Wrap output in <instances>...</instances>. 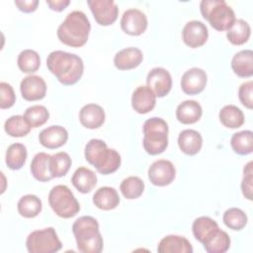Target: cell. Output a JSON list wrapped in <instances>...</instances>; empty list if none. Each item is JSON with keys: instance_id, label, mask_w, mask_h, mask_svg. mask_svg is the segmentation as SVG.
I'll list each match as a JSON object with an SVG mask.
<instances>
[{"instance_id": "cell-19", "label": "cell", "mask_w": 253, "mask_h": 253, "mask_svg": "<svg viewBox=\"0 0 253 253\" xmlns=\"http://www.w3.org/2000/svg\"><path fill=\"white\" fill-rule=\"evenodd\" d=\"M143 59L142 51L133 46L118 51L114 57V64L119 70H129L137 67Z\"/></svg>"}, {"instance_id": "cell-2", "label": "cell", "mask_w": 253, "mask_h": 253, "mask_svg": "<svg viewBox=\"0 0 253 253\" xmlns=\"http://www.w3.org/2000/svg\"><path fill=\"white\" fill-rule=\"evenodd\" d=\"M91 30V24L82 11H72L67 14L64 21L57 28V38L63 44L71 47L84 45Z\"/></svg>"}, {"instance_id": "cell-38", "label": "cell", "mask_w": 253, "mask_h": 253, "mask_svg": "<svg viewBox=\"0 0 253 253\" xmlns=\"http://www.w3.org/2000/svg\"><path fill=\"white\" fill-rule=\"evenodd\" d=\"M222 220L228 228L239 231L245 227L248 218L246 213L242 210L238 208H230L224 211Z\"/></svg>"}, {"instance_id": "cell-13", "label": "cell", "mask_w": 253, "mask_h": 253, "mask_svg": "<svg viewBox=\"0 0 253 253\" xmlns=\"http://www.w3.org/2000/svg\"><path fill=\"white\" fill-rule=\"evenodd\" d=\"M146 83L156 97L162 98L166 96L172 88V77L165 68L154 67L148 72Z\"/></svg>"}, {"instance_id": "cell-39", "label": "cell", "mask_w": 253, "mask_h": 253, "mask_svg": "<svg viewBox=\"0 0 253 253\" xmlns=\"http://www.w3.org/2000/svg\"><path fill=\"white\" fill-rule=\"evenodd\" d=\"M24 118L31 127H39L47 122L49 112L44 106L34 105L26 109Z\"/></svg>"}, {"instance_id": "cell-29", "label": "cell", "mask_w": 253, "mask_h": 253, "mask_svg": "<svg viewBox=\"0 0 253 253\" xmlns=\"http://www.w3.org/2000/svg\"><path fill=\"white\" fill-rule=\"evenodd\" d=\"M220 123L228 128H238L244 124L243 112L234 105H226L218 113Z\"/></svg>"}, {"instance_id": "cell-32", "label": "cell", "mask_w": 253, "mask_h": 253, "mask_svg": "<svg viewBox=\"0 0 253 253\" xmlns=\"http://www.w3.org/2000/svg\"><path fill=\"white\" fill-rule=\"evenodd\" d=\"M232 150L239 155H247L253 151V132L241 130L232 134L230 139Z\"/></svg>"}, {"instance_id": "cell-33", "label": "cell", "mask_w": 253, "mask_h": 253, "mask_svg": "<svg viewBox=\"0 0 253 253\" xmlns=\"http://www.w3.org/2000/svg\"><path fill=\"white\" fill-rule=\"evenodd\" d=\"M229 235L221 229H217L203 245L209 253H224L230 247Z\"/></svg>"}, {"instance_id": "cell-17", "label": "cell", "mask_w": 253, "mask_h": 253, "mask_svg": "<svg viewBox=\"0 0 253 253\" xmlns=\"http://www.w3.org/2000/svg\"><path fill=\"white\" fill-rule=\"evenodd\" d=\"M68 139L67 130L61 126H50L42 129L39 134L40 143L48 149L58 148L66 143Z\"/></svg>"}, {"instance_id": "cell-43", "label": "cell", "mask_w": 253, "mask_h": 253, "mask_svg": "<svg viewBox=\"0 0 253 253\" xmlns=\"http://www.w3.org/2000/svg\"><path fill=\"white\" fill-rule=\"evenodd\" d=\"M15 5L18 9L24 13L35 12L38 8V0H15Z\"/></svg>"}, {"instance_id": "cell-4", "label": "cell", "mask_w": 253, "mask_h": 253, "mask_svg": "<svg viewBox=\"0 0 253 253\" xmlns=\"http://www.w3.org/2000/svg\"><path fill=\"white\" fill-rule=\"evenodd\" d=\"M72 232L75 236L78 251L82 253H100L103 250V237L99 230L96 218L83 215L72 224Z\"/></svg>"}, {"instance_id": "cell-26", "label": "cell", "mask_w": 253, "mask_h": 253, "mask_svg": "<svg viewBox=\"0 0 253 253\" xmlns=\"http://www.w3.org/2000/svg\"><path fill=\"white\" fill-rule=\"evenodd\" d=\"M218 228L217 222L210 216L197 217L192 225L195 238L202 244H204Z\"/></svg>"}, {"instance_id": "cell-20", "label": "cell", "mask_w": 253, "mask_h": 253, "mask_svg": "<svg viewBox=\"0 0 253 253\" xmlns=\"http://www.w3.org/2000/svg\"><path fill=\"white\" fill-rule=\"evenodd\" d=\"M157 251L159 253H192L193 247L190 241L184 236L171 234L160 240Z\"/></svg>"}, {"instance_id": "cell-40", "label": "cell", "mask_w": 253, "mask_h": 253, "mask_svg": "<svg viewBox=\"0 0 253 253\" xmlns=\"http://www.w3.org/2000/svg\"><path fill=\"white\" fill-rule=\"evenodd\" d=\"M253 162L249 161L243 168V178H242V182H241V191L243 196L249 200L252 201V190H253V185H252V181H253Z\"/></svg>"}, {"instance_id": "cell-9", "label": "cell", "mask_w": 253, "mask_h": 253, "mask_svg": "<svg viewBox=\"0 0 253 253\" xmlns=\"http://www.w3.org/2000/svg\"><path fill=\"white\" fill-rule=\"evenodd\" d=\"M87 4L99 25L110 26L116 22L119 7L113 0H88Z\"/></svg>"}, {"instance_id": "cell-41", "label": "cell", "mask_w": 253, "mask_h": 253, "mask_svg": "<svg viewBox=\"0 0 253 253\" xmlns=\"http://www.w3.org/2000/svg\"><path fill=\"white\" fill-rule=\"evenodd\" d=\"M0 93H1V101L0 108L2 110L9 109L14 106L16 102V95L13 87L7 82L0 83Z\"/></svg>"}, {"instance_id": "cell-1", "label": "cell", "mask_w": 253, "mask_h": 253, "mask_svg": "<svg viewBox=\"0 0 253 253\" xmlns=\"http://www.w3.org/2000/svg\"><path fill=\"white\" fill-rule=\"evenodd\" d=\"M47 69L56 79L65 86L77 83L84 71L82 58L75 54L63 50L51 51L46 58Z\"/></svg>"}, {"instance_id": "cell-6", "label": "cell", "mask_w": 253, "mask_h": 253, "mask_svg": "<svg viewBox=\"0 0 253 253\" xmlns=\"http://www.w3.org/2000/svg\"><path fill=\"white\" fill-rule=\"evenodd\" d=\"M200 10L204 19L216 31H228L235 22V13L224 0H203Z\"/></svg>"}, {"instance_id": "cell-28", "label": "cell", "mask_w": 253, "mask_h": 253, "mask_svg": "<svg viewBox=\"0 0 253 253\" xmlns=\"http://www.w3.org/2000/svg\"><path fill=\"white\" fill-rule=\"evenodd\" d=\"M42 204L41 199L36 195H25L23 196L18 204H17V210L21 216L26 218H33L39 215V213L42 211Z\"/></svg>"}, {"instance_id": "cell-44", "label": "cell", "mask_w": 253, "mask_h": 253, "mask_svg": "<svg viewBox=\"0 0 253 253\" xmlns=\"http://www.w3.org/2000/svg\"><path fill=\"white\" fill-rule=\"evenodd\" d=\"M45 2L51 10L56 12L63 11L70 4L69 0H46Z\"/></svg>"}, {"instance_id": "cell-18", "label": "cell", "mask_w": 253, "mask_h": 253, "mask_svg": "<svg viewBox=\"0 0 253 253\" xmlns=\"http://www.w3.org/2000/svg\"><path fill=\"white\" fill-rule=\"evenodd\" d=\"M105 111L97 104H87L79 112V121L83 126L90 129L99 128L105 122Z\"/></svg>"}, {"instance_id": "cell-3", "label": "cell", "mask_w": 253, "mask_h": 253, "mask_svg": "<svg viewBox=\"0 0 253 253\" xmlns=\"http://www.w3.org/2000/svg\"><path fill=\"white\" fill-rule=\"evenodd\" d=\"M85 159L103 175L116 172L121 166V155L113 148H109L106 142L99 138L90 139L85 145Z\"/></svg>"}, {"instance_id": "cell-34", "label": "cell", "mask_w": 253, "mask_h": 253, "mask_svg": "<svg viewBox=\"0 0 253 253\" xmlns=\"http://www.w3.org/2000/svg\"><path fill=\"white\" fill-rule=\"evenodd\" d=\"M72 164L71 158L68 153L60 151L50 156L49 172L52 178L63 177L67 174Z\"/></svg>"}, {"instance_id": "cell-21", "label": "cell", "mask_w": 253, "mask_h": 253, "mask_svg": "<svg viewBox=\"0 0 253 253\" xmlns=\"http://www.w3.org/2000/svg\"><path fill=\"white\" fill-rule=\"evenodd\" d=\"M202 115V106L195 100H186L179 104L176 109V118L184 125L197 123L201 119Z\"/></svg>"}, {"instance_id": "cell-42", "label": "cell", "mask_w": 253, "mask_h": 253, "mask_svg": "<svg viewBox=\"0 0 253 253\" xmlns=\"http://www.w3.org/2000/svg\"><path fill=\"white\" fill-rule=\"evenodd\" d=\"M252 92H253V81L249 80L242 83L238 89V97L241 104L249 110L253 108V99H252Z\"/></svg>"}, {"instance_id": "cell-14", "label": "cell", "mask_w": 253, "mask_h": 253, "mask_svg": "<svg viewBox=\"0 0 253 253\" xmlns=\"http://www.w3.org/2000/svg\"><path fill=\"white\" fill-rule=\"evenodd\" d=\"M208 81L205 70L193 67L185 71L181 78L182 91L187 95H197L204 91Z\"/></svg>"}, {"instance_id": "cell-8", "label": "cell", "mask_w": 253, "mask_h": 253, "mask_svg": "<svg viewBox=\"0 0 253 253\" xmlns=\"http://www.w3.org/2000/svg\"><path fill=\"white\" fill-rule=\"evenodd\" d=\"M29 253H54L61 249L62 243L53 227L31 232L26 240Z\"/></svg>"}, {"instance_id": "cell-25", "label": "cell", "mask_w": 253, "mask_h": 253, "mask_svg": "<svg viewBox=\"0 0 253 253\" xmlns=\"http://www.w3.org/2000/svg\"><path fill=\"white\" fill-rule=\"evenodd\" d=\"M72 185L82 194L90 193L97 184L96 174L89 168L79 167L71 177Z\"/></svg>"}, {"instance_id": "cell-12", "label": "cell", "mask_w": 253, "mask_h": 253, "mask_svg": "<svg viewBox=\"0 0 253 253\" xmlns=\"http://www.w3.org/2000/svg\"><path fill=\"white\" fill-rule=\"evenodd\" d=\"M209 38L207 26L198 20L189 21L182 30V39L186 45L196 48L204 45Z\"/></svg>"}, {"instance_id": "cell-7", "label": "cell", "mask_w": 253, "mask_h": 253, "mask_svg": "<svg viewBox=\"0 0 253 253\" xmlns=\"http://www.w3.org/2000/svg\"><path fill=\"white\" fill-rule=\"evenodd\" d=\"M48 204L53 212L62 218H70L80 211V206L72 191L65 185H56L48 194Z\"/></svg>"}, {"instance_id": "cell-22", "label": "cell", "mask_w": 253, "mask_h": 253, "mask_svg": "<svg viewBox=\"0 0 253 253\" xmlns=\"http://www.w3.org/2000/svg\"><path fill=\"white\" fill-rule=\"evenodd\" d=\"M178 145L183 153L195 155L203 146V137L201 133L195 129H184L179 133Z\"/></svg>"}, {"instance_id": "cell-35", "label": "cell", "mask_w": 253, "mask_h": 253, "mask_svg": "<svg viewBox=\"0 0 253 253\" xmlns=\"http://www.w3.org/2000/svg\"><path fill=\"white\" fill-rule=\"evenodd\" d=\"M120 190L126 199L134 200L142 195L144 191V183L137 176H129L122 181Z\"/></svg>"}, {"instance_id": "cell-15", "label": "cell", "mask_w": 253, "mask_h": 253, "mask_svg": "<svg viewBox=\"0 0 253 253\" xmlns=\"http://www.w3.org/2000/svg\"><path fill=\"white\" fill-rule=\"evenodd\" d=\"M20 91L26 101L42 100L46 93V84L41 76L31 74L21 81Z\"/></svg>"}, {"instance_id": "cell-10", "label": "cell", "mask_w": 253, "mask_h": 253, "mask_svg": "<svg viewBox=\"0 0 253 253\" xmlns=\"http://www.w3.org/2000/svg\"><path fill=\"white\" fill-rule=\"evenodd\" d=\"M175 166L167 159L156 160L148 168L149 181L158 187H164L171 184L175 179Z\"/></svg>"}, {"instance_id": "cell-36", "label": "cell", "mask_w": 253, "mask_h": 253, "mask_svg": "<svg viewBox=\"0 0 253 253\" xmlns=\"http://www.w3.org/2000/svg\"><path fill=\"white\" fill-rule=\"evenodd\" d=\"M4 129L10 136L23 137L30 132L31 126L25 120L24 116L15 115L6 120L4 124Z\"/></svg>"}, {"instance_id": "cell-30", "label": "cell", "mask_w": 253, "mask_h": 253, "mask_svg": "<svg viewBox=\"0 0 253 253\" xmlns=\"http://www.w3.org/2000/svg\"><path fill=\"white\" fill-rule=\"evenodd\" d=\"M28 152L27 148L24 144L16 142L11 144L6 151L5 155V162L8 168L12 170H19L21 169L27 160Z\"/></svg>"}, {"instance_id": "cell-27", "label": "cell", "mask_w": 253, "mask_h": 253, "mask_svg": "<svg viewBox=\"0 0 253 253\" xmlns=\"http://www.w3.org/2000/svg\"><path fill=\"white\" fill-rule=\"evenodd\" d=\"M49 154L45 152L37 153L31 162V173L33 177L40 182H47L52 179L49 172Z\"/></svg>"}, {"instance_id": "cell-24", "label": "cell", "mask_w": 253, "mask_h": 253, "mask_svg": "<svg viewBox=\"0 0 253 253\" xmlns=\"http://www.w3.org/2000/svg\"><path fill=\"white\" fill-rule=\"evenodd\" d=\"M231 68L239 77H251L253 75V51L244 49L236 52L231 59Z\"/></svg>"}, {"instance_id": "cell-23", "label": "cell", "mask_w": 253, "mask_h": 253, "mask_svg": "<svg viewBox=\"0 0 253 253\" xmlns=\"http://www.w3.org/2000/svg\"><path fill=\"white\" fill-rule=\"evenodd\" d=\"M93 204L102 211H111L120 204V197L113 187H101L93 195Z\"/></svg>"}, {"instance_id": "cell-16", "label": "cell", "mask_w": 253, "mask_h": 253, "mask_svg": "<svg viewBox=\"0 0 253 253\" xmlns=\"http://www.w3.org/2000/svg\"><path fill=\"white\" fill-rule=\"evenodd\" d=\"M156 104V96L148 86H138L131 95V107L138 114H147Z\"/></svg>"}, {"instance_id": "cell-5", "label": "cell", "mask_w": 253, "mask_h": 253, "mask_svg": "<svg viewBox=\"0 0 253 253\" xmlns=\"http://www.w3.org/2000/svg\"><path fill=\"white\" fill-rule=\"evenodd\" d=\"M144 150L150 155H157L168 146V125L158 117H152L146 120L142 126Z\"/></svg>"}, {"instance_id": "cell-31", "label": "cell", "mask_w": 253, "mask_h": 253, "mask_svg": "<svg viewBox=\"0 0 253 253\" xmlns=\"http://www.w3.org/2000/svg\"><path fill=\"white\" fill-rule=\"evenodd\" d=\"M251 35L250 25L243 19L235 20L232 27L227 31L226 38L234 45H241L249 40Z\"/></svg>"}, {"instance_id": "cell-37", "label": "cell", "mask_w": 253, "mask_h": 253, "mask_svg": "<svg viewBox=\"0 0 253 253\" xmlns=\"http://www.w3.org/2000/svg\"><path fill=\"white\" fill-rule=\"evenodd\" d=\"M17 64L22 72L34 73L40 68L41 58L37 51L33 49H24L18 55Z\"/></svg>"}, {"instance_id": "cell-11", "label": "cell", "mask_w": 253, "mask_h": 253, "mask_svg": "<svg viewBox=\"0 0 253 253\" xmlns=\"http://www.w3.org/2000/svg\"><path fill=\"white\" fill-rule=\"evenodd\" d=\"M147 24L146 15L135 8L125 11L121 19L122 30L129 36H139L143 34L147 28Z\"/></svg>"}]
</instances>
